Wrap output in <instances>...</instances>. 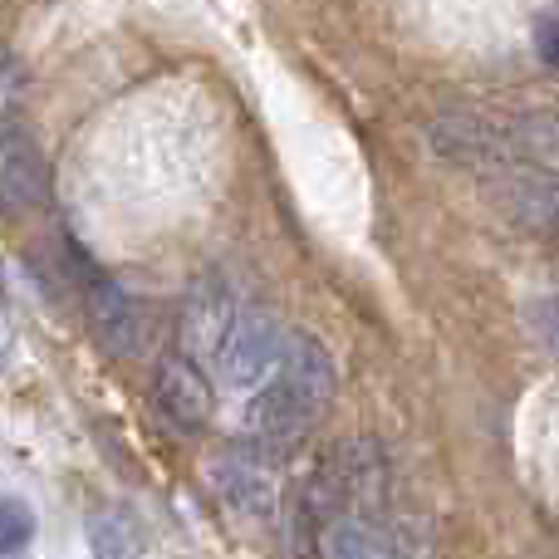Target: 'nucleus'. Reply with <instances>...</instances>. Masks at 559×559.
Listing matches in <instances>:
<instances>
[{
    "label": "nucleus",
    "instance_id": "8",
    "mask_svg": "<svg viewBox=\"0 0 559 559\" xmlns=\"http://www.w3.org/2000/svg\"><path fill=\"white\" fill-rule=\"evenodd\" d=\"M319 486H295L285 506V559H319Z\"/></svg>",
    "mask_w": 559,
    "mask_h": 559
},
{
    "label": "nucleus",
    "instance_id": "7",
    "mask_svg": "<svg viewBox=\"0 0 559 559\" xmlns=\"http://www.w3.org/2000/svg\"><path fill=\"white\" fill-rule=\"evenodd\" d=\"M88 545H94V559H143V525L133 511L108 506L88 515Z\"/></svg>",
    "mask_w": 559,
    "mask_h": 559
},
{
    "label": "nucleus",
    "instance_id": "14",
    "mask_svg": "<svg viewBox=\"0 0 559 559\" xmlns=\"http://www.w3.org/2000/svg\"><path fill=\"white\" fill-rule=\"evenodd\" d=\"M535 55H540L550 69H559V15L535 20Z\"/></svg>",
    "mask_w": 559,
    "mask_h": 559
},
{
    "label": "nucleus",
    "instance_id": "3",
    "mask_svg": "<svg viewBox=\"0 0 559 559\" xmlns=\"http://www.w3.org/2000/svg\"><path fill=\"white\" fill-rule=\"evenodd\" d=\"M79 275H84V309H88V324H94L98 344L114 358L138 354V344H143V309H138V299L118 280L98 275L88 261H79Z\"/></svg>",
    "mask_w": 559,
    "mask_h": 559
},
{
    "label": "nucleus",
    "instance_id": "6",
    "mask_svg": "<svg viewBox=\"0 0 559 559\" xmlns=\"http://www.w3.org/2000/svg\"><path fill=\"white\" fill-rule=\"evenodd\" d=\"M231 324H236V305H231V295H226V285L222 280H197L192 295H187V305H182L187 348L216 358L222 344H226V334H231Z\"/></svg>",
    "mask_w": 559,
    "mask_h": 559
},
{
    "label": "nucleus",
    "instance_id": "5",
    "mask_svg": "<svg viewBox=\"0 0 559 559\" xmlns=\"http://www.w3.org/2000/svg\"><path fill=\"white\" fill-rule=\"evenodd\" d=\"M49 202V163L25 128H0V206L35 212Z\"/></svg>",
    "mask_w": 559,
    "mask_h": 559
},
{
    "label": "nucleus",
    "instance_id": "2",
    "mask_svg": "<svg viewBox=\"0 0 559 559\" xmlns=\"http://www.w3.org/2000/svg\"><path fill=\"white\" fill-rule=\"evenodd\" d=\"M280 354H285V334H280L275 314L261 305H246V309H236V324L226 334L222 354H216V368L226 373V383L251 388L271 368H280Z\"/></svg>",
    "mask_w": 559,
    "mask_h": 559
},
{
    "label": "nucleus",
    "instance_id": "11",
    "mask_svg": "<svg viewBox=\"0 0 559 559\" xmlns=\"http://www.w3.org/2000/svg\"><path fill=\"white\" fill-rule=\"evenodd\" d=\"M35 531H39L35 511H29L25 501H15V496H0V555H20V550H29Z\"/></svg>",
    "mask_w": 559,
    "mask_h": 559
},
{
    "label": "nucleus",
    "instance_id": "1",
    "mask_svg": "<svg viewBox=\"0 0 559 559\" xmlns=\"http://www.w3.org/2000/svg\"><path fill=\"white\" fill-rule=\"evenodd\" d=\"M334 388H338V373H334L329 348L314 334H295V338H285L275 378L251 397L246 423L261 437H295L324 413Z\"/></svg>",
    "mask_w": 559,
    "mask_h": 559
},
{
    "label": "nucleus",
    "instance_id": "13",
    "mask_svg": "<svg viewBox=\"0 0 559 559\" xmlns=\"http://www.w3.org/2000/svg\"><path fill=\"white\" fill-rule=\"evenodd\" d=\"M525 314H531V329H535V334H540L550 348H559V295L535 299V305L525 309Z\"/></svg>",
    "mask_w": 559,
    "mask_h": 559
},
{
    "label": "nucleus",
    "instance_id": "12",
    "mask_svg": "<svg viewBox=\"0 0 559 559\" xmlns=\"http://www.w3.org/2000/svg\"><path fill=\"white\" fill-rule=\"evenodd\" d=\"M25 64H20L15 55H10L5 45H0V123H5L10 114H15L20 104H25Z\"/></svg>",
    "mask_w": 559,
    "mask_h": 559
},
{
    "label": "nucleus",
    "instance_id": "4",
    "mask_svg": "<svg viewBox=\"0 0 559 559\" xmlns=\"http://www.w3.org/2000/svg\"><path fill=\"white\" fill-rule=\"evenodd\" d=\"M153 397H157V413L177 427V432H202L212 423V383L206 373L197 368L192 354H167L153 373Z\"/></svg>",
    "mask_w": 559,
    "mask_h": 559
},
{
    "label": "nucleus",
    "instance_id": "9",
    "mask_svg": "<svg viewBox=\"0 0 559 559\" xmlns=\"http://www.w3.org/2000/svg\"><path fill=\"white\" fill-rule=\"evenodd\" d=\"M216 486H222L226 501H231L236 511H246V515H271L275 511V491H271V481H265L261 472L222 466V472H216Z\"/></svg>",
    "mask_w": 559,
    "mask_h": 559
},
{
    "label": "nucleus",
    "instance_id": "10",
    "mask_svg": "<svg viewBox=\"0 0 559 559\" xmlns=\"http://www.w3.org/2000/svg\"><path fill=\"white\" fill-rule=\"evenodd\" d=\"M329 555L334 559H393V550L358 521H338L334 531H329Z\"/></svg>",
    "mask_w": 559,
    "mask_h": 559
}]
</instances>
